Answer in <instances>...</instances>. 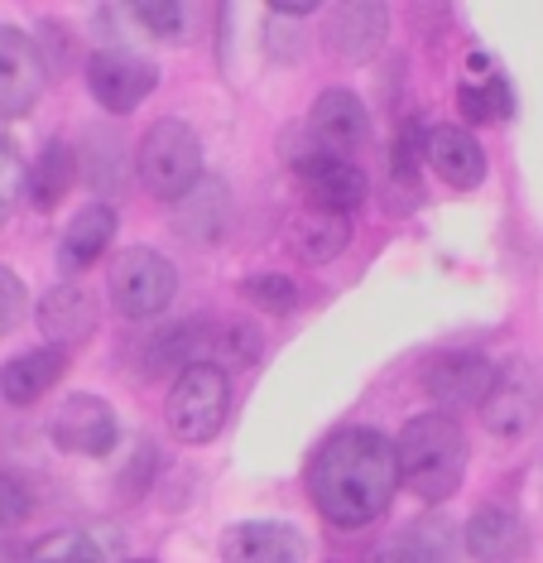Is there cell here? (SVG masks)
I'll return each instance as SVG.
<instances>
[{
  "label": "cell",
  "instance_id": "22",
  "mask_svg": "<svg viewBox=\"0 0 543 563\" xmlns=\"http://www.w3.org/2000/svg\"><path fill=\"white\" fill-rule=\"evenodd\" d=\"M77 184V155L73 145H63V140H48L44 155L34 164V184H30V202L38 212H54L63 198L73 194Z\"/></svg>",
  "mask_w": 543,
  "mask_h": 563
},
{
  "label": "cell",
  "instance_id": "26",
  "mask_svg": "<svg viewBox=\"0 0 543 563\" xmlns=\"http://www.w3.org/2000/svg\"><path fill=\"white\" fill-rule=\"evenodd\" d=\"M125 5L154 40H178L184 34V0H125Z\"/></svg>",
  "mask_w": 543,
  "mask_h": 563
},
{
  "label": "cell",
  "instance_id": "32",
  "mask_svg": "<svg viewBox=\"0 0 543 563\" xmlns=\"http://www.w3.org/2000/svg\"><path fill=\"white\" fill-rule=\"evenodd\" d=\"M269 5H275L279 15H303V10H313L318 0H269Z\"/></svg>",
  "mask_w": 543,
  "mask_h": 563
},
{
  "label": "cell",
  "instance_id": "8",
  "mask_svg": "<svg viewBox=\"0 0 543 563\" xmlns=\"http://www.w3.org/2000/svg\"><path fill=\"white\" fill-rule=\"evenodd\" d=\"M87 87H92V97L107 111L125 117V111H135L159 87V68L149 58L131 54V48H97L87 58Z\"/></svg>",
  "mask_w": 543,
  "mask_h": 563
},
{
  "label": "cell",
  "instance_id": "18",
  "mask_svg": "<svg viewBox=\"0 0 543 563\" xmlns=\"http://www.w3.org/2000/svg\"><path fill=\"white\" fill-rule=\"evenodd\" d=\"M111 236H115V212L107 208V202H87V208L68 222L63 241H58V271L63 275H82L87 265L101 261V251L111 246Z\"/></svg>",
  "mask_w": 543,
  "mask_h": 563
},
{
  "label": "cell",
  "instance_id": "7",
  "mask_svg": "<svg viewBox=\"0 0 543 563\" xmlns=\"http://www.w3.org/2000/svg\"><path fill=\"white\" fill-rule=\"evenodd\" d=\"M44 82H48L44 48L15 24H0V121L30 117Z\"/></svg>",
  "mask_w": 543,
  "mask_h": 563
},
{
  "label": "cell",
  "instance_id": "30",
  "mask_svg": "<svg viewBox=\"0 0 543 563\" xmlns=\"http://www.w3.org/2000/svg\"><path fill=\"white\" fill-rule=\"evenodd\" d=\"M24 309H30V294H24L20 275H15V271H5V265H0V338H5V332H15V328H20Z\"/></svg>",
  "mask_w": 543,
  "mask_h": 563
},
{
  "label": "cell",
  "instance_id": "31",
  "mask_svg": "<svg viewBox=\"0 0 543 563\" xmlns=\"http://www.w3.org/2000/svg\"><path fill=\"white\" fill-rule=\"evenodd\" d=\"M370 563H443V559H437V549H429L419 534H399L395 544L375 549Z\"/></svg>",
  "mask_w": 543,
  "mask_h": 563
},
{
  "label": "cell",
  "instance_id": "25",
  "mask_svg": "<svg viewBox=\"0 0 543 563\" xmlns=\"http://www.w3.org/2000/svg\"><path fill=\"white\" fill-rule=\"evenodd\" d=\"M457 107L467 121H500L510 111V92L500 78H472V82H462Z\"/></svg>",
  "mask_w": 543,
  "mask_h": 563
},
{
  "label": "cell",
  "instance_id": "2",
  "mask_svg": "<svg viewBox=\"0 0 543 563\" xmlns=\"http://www.w3.org/2000/svg\"><path fill=\"white\" fill-rule=\"evenodd\" d=\"M395 457H399V482L419 501H447L467 477V433L447 409H433V415H419L399 429Z\"/></svg>",
  "mask_w": 543,
  "mask_h": 563
},
{
  "label": "cell",
  "instance_id": "5",
  "mask_svg": "<svg viewBox=\"0 0 543 563\" xmlns=\"http://www.w3.org/2000/svg\"><path fill=\"white\" fill-rule=\"evenodd\" d=\"M107 294L121 318H159L178 294V271L169 255H159L149 246H131L111 261Z\"/></svg>",
  "mask_w": 543,
  "mask_h": 563
},
{
  "label": "cell",
  "instance_id": "4",
  "mask_svg": "<svg viewBox=\"0 0 543 563\" xmlns=\"http://www.w3.org/2000/svg\"><path fill=\"white\" fill-rule=\"evenodd\" d=\"M140 184L149 188L159 202H178L192 184L202 178V140L188 121H159L149 125L145 140H140V155H135Z\"/></svg>",
  "mask_w": 543,
  "mask_h": 563
},
{
  "label": "cell",
  "instance_id": "15",
  "mask_svg": "<svg viewBox=\"0 0 543 563\" xmlns=\"http://www.w3.org/2000/svg\"><path fill=\"white\" fill-rule=\"evenodd\" d=\"M308 131H313L318 150H337V155H352V150L366 145L370 135V117L361 107V97H352L346 87H332L313 101V117H308Z\"/></svg>",
  "mask_w": 543,
  "mask_h": 563
},
{
  "label": "cell",
  "instance_id": "19",
  "mask_svg": "<svg viewBox=\"0 0 543 563\" xmlns=\"http://www.w3.org/2000/svg\"><path fill=\"white\" fill-rule=\"evenodd\" d=\"M63 366H68V356H63V347H34L15 356V362L0 366V395H5V405H34L44 400L48 390L63 380Z\"/></svg>",
  "mask_w": 543,
  "mask_h": 563
},
{
  "label": "cell",
  "instance_id": "23",
  "mask_svg": "<svg viewBox=\"0 0 543 563\" xmlns=\"http://www.w3.org/2000/svg\"><path fill=\"white\" fill-rule=\"evenodd\" d=\"M202 347H207V328L202 323H174L145 347V371L149 376H178L184 366L202 362Z\"/></svg>",
  "mask_w": 543,
  "mask_h": 563
},
{
  "label": "cell",
  "instance_id": "20",
  "mask_svg": "<svg viewBox=\"0 0 543 563\" xmlns=\"http://www.w3.org/2000/svg\"><path fill=\"white\" fill-rule=\"evenodd\" d=\"M293 251H299V261L308 265H328L337 261V255L346 251V241H352V217L346 212H303L299 222H293Z\"/></svg>",
  "mask_w": 543,
  "mask_h": 563
},
{
  "label": "cell",
  "instance_id": "1",
  "mask_svg": "<svg viewBox=\"0 0 543 563\" xmlns=\"http://www.w3.org/2000/svg\"><path fill=\"white\" fill-rule=\"evenodd\" d=\"M313 501L322 520H332L337 530H361V525L380 520L390 510L399 482V457L395 443L375 429H342L318 448L313 472Z\"/></svg>",
  "mask_w": 543,
  "mask_h": 563
},
{
  "label": "cell",
  "instance_id": "16",
  "mask_svg": "<svg viewBox=\"0 0 543 563\" xmlns=\"http://www.w3.org/2000/svg\"><path fill=\"white\" fill-rule=\"evenodd\" d=\"M423 159L452 188H476L486 178V150L467 125H433L429 140H423Z\"/></svg>",
  "mask_w": 543,
  "mask_h": 563
},
{
  "label": "cell",
  "instance_id": "6",
  "mask_svg": "<svg viewBox=\"0 0 543 563\" xmlns=\"http://www.w3.org/2000/svg\"><path fill=\"white\" fill-rule=\"evenodd\" d=\"M481 409V424L496 433V439H520L539 424V409H543V380L529 362H510L496 366V380H490L486 400L476 405Z\"/></svg>",
  "mask_w": 543,
  "mask_h": 563
},
{
  "label": "cell",
  "instance_id": "28",
  "mask_svg": "<svg viewBox=\"0 0 543 563\" xmlns=\"http://www.w3.org/2000/svg\"><path fill=\"white\" fill-rule=\"evenodd\" d=\"M34 510V492L30 482L20 477V472H0V530H10V525H20L24 516Z\"/></svg>",
  "mask_w": 543,
  "mask_h": 563
},
{
  "label": "cell",
  "instance_id": "27",
  "mask_svg": "<svg viewBox=\"0 0 543 563\" xmlns=\"http://www.w3.org/2000/svg\"><path fill=\"white\" fill-rule=\"evenodd\" d=\"M245 299H251L255 309H269V313H293L299 309V289H293V279H284L275 271L245 279Z\"/></svg>",
  "mask_w": 543,
  "mask_h": 563
},
{
  "label": "cell",
  "instance_id": "29",
  "mask_svg": "<svg viewBox=\"0 0 543 563\" xmlns=\"http://www.w3.org/2000/svg\"><path fill=\"white\" fill-rule=\"evenodd\" d=\"M20 194H24V164L15 155V145L0 135V227H5V217L15 212Z\"/></svg>",
  "mask_w": 543,
  "mask_h": 563
},
{
  "label": "cell",
  "instance_id": "14",
  "mask_svg": "<svg viewBox=\"0 0 543 563\" xmlns=\"http://www.w3.org/2000/svg\"><path fill=\"white\" fill-rule=\"evenodd\" d=\"M472 559L481 563H524L529 559V525L506 506H481L462 530Z\"/></svg>",
  "mask_w": 543,
  "mask_h": 563
},
{
  "label": "cell",
  "instance_id": "12",
  "mask_svg": "<svg viewBox=\"0 0 543 563\" xmlns=\"http://www.w3.org/2000/svg\"><path fill=\"white\" fill-rule=\"evenodd\" d=\"M226 563H303L308 540L284 520H241L222 540Z\"/></svg>",
  "mask_w": 543,
  "mask_h": 563
},
{
  "label": "cell",
  "instance_id": "21",
  "mask_svg": "<svg viewBox=\"0 0 543 563\" xmlns=\"http://www.w3.org/2000/svg\"><path fill=\"white\" fill-rule=\"evenodd\" d=\"M174 208H178V232H184V236L217 241V236H222V227H226V188L198 178V184H192L188 194L174 202Z\"/></svg>",
  "mask_w": 543,
  "mask_h": 563
},
{
  "label": "cell",
  "instance_id": "13",
  "mask_svg": "<svg viewBox=\"0 0 543 563\" xmlns=\"http://www.w3.org/2000/svg\"><path fill=\"white\" fill-rule=\"evenodd\" d=\"M115 415L107 400H97V395H73L68 405L54 415V439L58 448H68V453H82V457H107L115 448Z\"/></svg>",
  "mask_w": 543,
  "mask_h": 563
},
{
  "label": "cell",
  "instance_id": "24",
  "mask_svg": "<svg viewBox=\"0 0 543 563\" xmlns=\"http://www.w3.org/2000/svg\"><path fill=\"white\" fill-rule=\"evenodd\" d=\"M30 563H101V544L82 530H54L30 549Z\"/></svg>",
  "mask_w": 543,
  "mask_h": 563
},
{
  "label": "cell",
  "instance_id": "3",
  "mask_svg": "<svg viewBox=\"0 0 543 563\" xmlns=\"http://www.w3.org/2000/svg\"><path fill=\"white\" fill-rule=\"evenodd\" d=\"M231 415V380L217 362H192L174 376L169 405H164V424L178 443H212Z\"/></svg>",
  "mask_w": 543,
  "mask_h": 563
},
{
  "label": "cell",
  "instance_id": "10",
  "mask_svg": "<svg viewBox=\"0 0 543 563\" xmlns=\"http://www.w3.org/2000/svg\"><path fill=\"white\" fill-rule=\"evenodd\" d=\"M299 184L318 212L352 217L361 208V198H366V174H361V164L337 155V150H318V145L308 150V155H299Z\"/></svg>",
  "mask_w": 543,
  "mask_h": 563
},
{
  "label": "cell",
  "instance_id": "9",
  "mask_svg": "<svg viewBox=\"0 0 543 563\" xmlns=\"http://www.w3.org/2000/svg\"><path fill=\"white\" fill-rule=\"evenodd\" d=\"M390 34V10L385 0H332L328 24H322V40L342 63H366L385 48Z\"/></svg>",
  "mask_w": 543,
  "mask_h": 563
},
{
  "label": "cell",
  "instance_id": "17",
  "mask_svg": "<svg viewBox=\"0 0 543 563\" xmlns=\"http://www.w3.org/2000/svg\"><path fill=\"white\" fill-rule=\"evenodd\" d=\"M38 328H44V338L54 342V347H77V342H87L97 332V303L92 294L82 285H58L44 294V303H38Z\"/></svg>",
  "mask_w": 543,
  "mask_h": 563
},
{
  "label": "cell",
  "instance_id": "11",
  "mask_svg": "<svg viewBox=\"0 0 543 563\" xmlns=\"http://www.w3.org/2000/svg\"><path fill=\"white\" fill-rule=\"evenodd\" d=\"M490 380H496V366L486 362L481 352H443L433 356L429 366H423V390H429V400L437 409H447V415H457V409H476L486 400Z\"/></svg>",
  "mask_w": 543,
  "mask_h": 563
}]
</instances>
